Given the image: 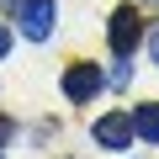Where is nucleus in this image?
Masks as SVG:
<instances>
[{
	"label": "nucleus",
	"instance_id": "1",
	"mask_svg": "<svg viewBox=\"0 0 159 159\" xmlns=\"http://www.w3.org/2000/svg\"><path fill=\"white\" fill-rule=\"evenodd\" d=\"M16 21L32 43H48L53 21H58V0H16Z\"/></svg>",
	"mask_w": 159,
	"mask_h": 159
},
{
	"label": "nucleus",
	"instance_id": "2",
	"mask_svg": "<svg viewBox=\"0 0 159 159\" xmlns=\"http://www.w3.org/2000/svg\"><path fill=\"white\" fill-rule=\"evenodd\" d=\"M96 143L101 148H111V154H122V148H133V117L127 111H106V117H96Z\"/></svg>",
	"mask_w": 159,
	"mask_h": 159
},
{
	"label": "nucleus",
	"instance_id": "3",
	"mask_svg": "<svg viewBox=\"0 0 159 159\" xmlns=\"http://www.w3.org/2000/svg\"><path fill=\"white\" fill-rule=\"evenodd\" d=\"M106 37H111V53H117V58H127V53L138 48V11H133V6H117V11H111Z\"/></svg>",
	"mask_w": 159,
	"mask_h": 159
},
{
	"label": "nucleus",
	"instance_id": "4",
	"mask_svg": "<svg viewBox=\"0 0 159 159\" xmlns=\"http://www.w3.org/2000/svg\"><path fill=\"white\" fill-rule=\"evenodd\" d=\"M101 85H106V74H101L96 64H74V69L64 74V96H69V101H96Z\"/></svg>",
	"mask_w": 159,
	"mask_h": 159
},
{
	"label": "nucleus",
	"instance_id": "5",
	"mask_svg": "<svg viewBox=\"0 0 159 159\" xmlns=\"http://www.w3.org/2000/svg\"><path fill=\"white\" fill-rule=\"evenodd\" d=\"M127 117H133V138L159 143V101H143V106H133Z\"/></svg>",
	"mask_w": 159,
	"mask_h": 159
},
{
	"label": "nucleus",
	"instance_id": "6",
	"mask_svg": "<svg viewBox=\"0 0 159 159\" xmlns=\"http://www.w3.org/2000/svg\"><path fill=\"white\" fill-rule=\"evenodd\" d=\"M148 58H154V69H159V27L148 32Z\"/></svg>",
	"mask_w": 159,
	"mask_h": 159
},
{
	"label": "nucleus",
	"instance_id": "7",
	"mask_svg": "<svg viewBox=\"0 0 159 159\" xmlns=\"http://www.w3.org/2000/svg\"><path fill=\"white\" fill-rule=\"evenodd\" d=\"M6 53H11V27L0 21V58H6Z\"/></svg>",
	"mask_w": 159,
	"mask_h": 159
}]
</instances>
